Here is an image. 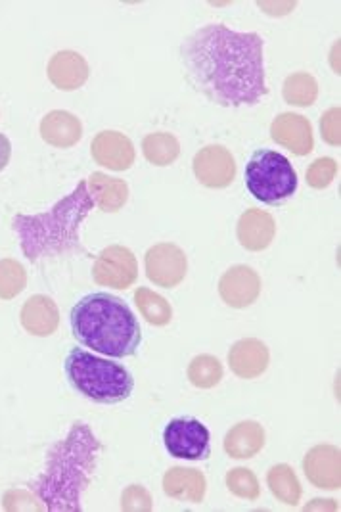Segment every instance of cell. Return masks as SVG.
I'll return each instance as SVG.
<instances>
[{"mask_svg": "<svg viewBox=\"0 0 341 512\" xmlns=\"http://www.w3.org/2000/svg\"><path fill=\"white\" fill-rule=\"evenodd\" d=\"M64 373L75 392L100 405L123 403L135 390V378L129 369L81 348L69 350Z\"/></svg>", "mask_w": 341, "mask_h": 512, "instance_id": "5b68a950", "label": "cell"}, {"mask_svg": "<svg viewBox=\"0 0 341 512\" xmlns=\"http://www.w3.org/2000/svg\"><path fill=\"white\" fill-rule=\"evenodd\" d=\"M102 443L87 422H73L64 440L54 443L46 453L45 472L33 482L35 495L46 511H81V497L91 486L98 466Z\"/></svg>", "mask_w": 341, "mask_h": 512, "instance_id": "7a4b0ae2", "label": "cell"}, {"mask_svg": "<svg viewBox=\"0 0 341 512\" xmlns=\"http://www.w3.org/2000/svg\"><path fill=\"white\" fill-rule=\"evenodd\" d=\"M89 192H91L92 202L94 206H98L100 210L106 213H115L121 210L127 200H129V187L125 181L108 177L106 173H92L87 179Z\"/></svg>", "mask_w": 341, "mask_h": 512, "instance_id": "7402d4cb", "label": "cell"}, {"mask_svg": "<svg viewBox=\"0 0 341 512\" xmlns=\"http://www.w3.org/2000/svg\"><path fill=\"white\" fill-rule=\"evenodd\" d=\"M186 376L192 386L200 390H211L223 380V365L215 355H198L190 361Z\"/></svg>", "mask_w": 341, "mask_h": 512, "instance_id": "4316f807", "label": "cell"}, {"mask_svg": "<svg viewBox=\"0 0 341 512\" xmlns=\"http://www.w3.org/2000/svg\"><path fill=\"white\" fill-rule=\"evenodd\" d=\"M154 509V499L144 486H129L121 495V511L150 512Z\"/></svg>", "mask_w": 341, "mask_h": 512, "instance_id": "4dcf8cb0", "label": "cell"}, {"mask_svg": "<svg viewBox=\"0 0 341 512\" xmlns=\"http://www.w3.org/2000/svg\"><path fill=\"white\" fill-rule=\"evenodd\" d=\"M12 158V142L8 140L6 135L0 133V173L6 169V165L10 163Z\"/></svg>", "mask_w": 341, "mask_h": 512, "instance_id": "e575fe53", "label": "cell"}, {"mask_svg": "<svg viewBox=\"0 0 341 512\" xmlns=\"http://www.w3.org/2000/svg\"><path fill=\"white\" fill-rule=\"evenodd\" d=\"M46 73L56 89L69 93L81 89L87 83L91 70L83 54L75 50H60L50 58Z\"/></svg>", "mask_w": 341, "mask_h": 512, "instance_id": "2e32d148", "label": "cell"}, {"mask_svg": "<svg viewBox=\"0 0 341 512\" xmlns=\"http://www.w3.org/2000/svg\"><path fill=\"white\" fill-rule=\"evenodd\" d=\"M271 137L276 144L288 148L296 156H307L313 152L315 137L313 125L307 117L299 114H280L271 125Z\"/></svg>", "mask_w": 341, "mask_h": 512, "instance_id": "5bb4252c", "label": "cell"}, {"mask_svg": "<svg viewBox=\"0 0 341 512\" xmlns=\"http://www.w3.org/2000/svg\"><path fill=\"white\" fill-rule=\"evenodd\" d=\"M246 188L257 202L282 206L297 192L296 169L280 152L259 148L246 165Z\"/></svg>", "mask_w": 341, "mask_h": 512, "instance_id": "8992f818", "label": "cell"}, {"mask_svg": "<svg viewBox=\"0 0 341 512\" xmlns=\"http://www.w3.org/2000/svg\"><path fill=\"white\" fill-rule=\"evenodd\" d=\"M4 509L6 511H45V505H39L37 499L23 489H10L4 493Z\"/></svg>", "mask_w": 341, "mask_h": 512, "instance_id": "1f68e13d", "label": "cell"}, {"mask_svg": "<svg viewBox=\"0 0 341 512\" xmlns=\"http://www.w3.org/2000/svg\"><path fill=\"white\" fill-rule=\"evenodd\" d=\"M163 491L167 497L182 503H202L207 482L204 474L196 468L173 466L163 476Z\"/></svg>", "mask_w": 341, "mask_h": 512, "instance_id": "d6986e66", "label": "cell"}, {"mask_svg": "<svg viewBox=\"0 0 341 512\" xmlns=\"http://www.w3.org/2000/svg\"><path fill=\"white\" fill-rule=\"evenodd\" d=\"M194 175L207 188H227L236 179V160L221 144H209L194 156Z\"/></svg>", "mask_w": 341, "mask_h": 512, "instance_id": "30bf717a", "label": "cell"}, {"mask_svg": "<svg viewBox=\"0 0 341 512\" xmlns=\"http://www.w3.org/2000/svg\"><path fill=\"white\" fill-rule=\"evenodd\" d=\"M92 208L89 185L87 181H79L66 198L45 213L14 215L12 229L20 238L23 256L37 263L46 257L81 250V227Z\"/></svg>", "mask_w": 341, "mask_h": 512, "instance_id": "3957f363", "label": "cell"}, {"mask_svg": "<svg viewBox=\"0 0 341 512\" xmlns=\"http://www.w3.org/2000/svg\"><path fill=\"white\" fill-rule=\"evenodd\" d=\"M163 445L175 459L205 461L211 455V434L202 420L181 415L165 424Z\"/></svg>", "mask_w": 341, "mask_h": 512, "instance_id": "52a82bcc", "label": "cell"}, {"mask_svg": "<svg viewBox=\"0 0 341 512\" xmlns=\"http://www.w3.org/2000/svg\"><path fill=\"white\" fill-rule=\"evenodd\" d=\"M146 277L161 288H175L186 279L188 259L184 250L173 242H161L152 246L144 257Z\"/></svg>", "mask_w": 341, "mask_h": 512, "instance_id": "9c48e42d", "label": "cell"}, {"mask_svg": "<svg viewBox=\"0 0 341 512\" xmlns=\"http://www.w3.org/2000/svg\"><path fill=\"white\" fill-rule=\"evenodd\" d=\"M269 363H271V351L265 342L257 338L238 340L228 351L230 371L244 380L259 378L269 369Z\"/></svg>", "mask_w": 341, "mask_h": 512, "instance_id": "9a60e30c", "label": "cell"}, {"mask_svg": "<svg viewBox=\"0 0 341 512\" xmlns=\"http://www.w3.org/2000/svg\"><path fill=\"white\" fill-rule=\"evenodd\" d=\"M73 338L87 350L123 359L137 353L142 330L129 303L108 292H92L69 313Z\"/></svg>", "mask_w": 341, "mask_h": 512, "instance_id": "277c9868", "label": "cell"}, {"mask_svg": "<svg viewBox=\"0 0 341 512\" xmlns=\"http://www.w3.org/2000/svg\"><path fill=\"white\" fill-rule=\"evenodd\" d=\"M236 234L242 248L250 252H263L273 244L276 221L271 213L251 208L242 213L236 227Z\"/></svg>", "mask_w": 341, "mask_h": 512, "instance_id": "e0dca14e", "label": "cell"}, {"mask_svg": "<svg viewBox=\"0 0 341 512\" xmlns=\"http://www.w3.org/2000/svg\"><path fill=\"white\" fill-rule=\"evenodd\" d=\"M142 154L152 165L165 167L177 162L181 156V144L171 133H150L142 140Z\"/></svg>", "mask_w": 341, "mask_h": 512, "instance_id": "603a6c76", "label": "cell"}, {"mask_svg": "<svg viewBox=\"0 0 341 512\" xmlns=\"http://www.w3.org/2000/svg\"><path fill=\"white\" fill-rule=\"evenodd\" d=\"M265 447V428L255 420L232 426L225 436V451L232 459H253Z\"/></svg>", "mask_w": 341, "mask_h": 512, "instance_id": "44dd1931", "label": "cell"}, {"mask_svg": "<svg viewBox=\"0 0 341 512\" xmlns=\"http://www.w3.org/2000/svg\"><path fill=\"white\" fill-rule=\"evenodd\" d=\"M94 162L110 171H127L135 163L137 152L131 139L119 131H102L91 144Z\"/></svg>", "mask_w": 341, "mask_h": 512, "instance_id": "4fadbf2b", "label": "cell"}, {"mask_svg": "<svg viewBox=\"0 0 341 512\" xmlns=\"http://www.w3.org/2000/svg\"><path fill=\"white\" fill-rule=\"evenodd\" d=\"M135 303L142 317L154 326H167L173 319V307L163 296L152 292L150 288L140 286L135 292Z\"/></svg>", "mask_w": 341, "mask_h": 512, "instance_id": "484cf974", "label": "cell"}, {"mask_svg": "<svg viewBox=\"0 0 341 512\" xmlns=\"http://www.w3.org/2000/svg\"><path fill=\"white\" fill-rule=\"evenodd\" d=\"M307 480L320 489L341 488V451L336 445H315L303 459Z\"/></svg>", "mask_w": 341, "mask_h": 512, "instance_id": "7c38bea8", "label": "cell"}, {"mask_svg": "<svg viewBox=\"0 0 341 512\" xmlns=\"http://www.w3.org/2000/svg\"><path fill=\"white\" fill-rule=\"evenodd\" d=\"M92 279L96 284L108 288H131L138 279L137 257L125 246H108L98 254L92 265Z\"/></svg>", "mask_w": 341, "mask_h": 512, "instance_id": "ba28073f", "label": "cell"}, {"mask_svg": "<svg viewBox=\"0 0 341 512\" xmlns=\"http://www.w3.org/2000/svg\"><path fill=\"white\" fill-rule=\"evenodd\" d=\"M336 173H338V162L336 160L319 158V160L311 163V167L307 169V185L311 188H317V190L330 187Z\"/></svg>", "mask_w": 341, "mask_h": 512, "instance_id": "f546056e", "label": "cell"}, {"mask_svg": "<svg viewBox=\"0 0 341 512\" xmlns=\"http://www.w3.org/2000/svg\"><path fill=\"white\" fill-rule=\"evenodd\" d=\"M257 6L269 16H286L296 8V2H257Z\"/></svg>", "mask_w": 341, "mask_h": 512, "instance_id": "836d02e7", "label": "cell"}, {"mask_svg": "<svg viewBox=\"0 0 341 512\" xmlns=\"http://www.w3.org/2000/svg\"><path fill=\"white\" fill-rule=\"evenodd\" d=\"M20 321L25 332H29L31 336L46 338L54 334L60 326V309L52 298L45 294H37L23 303Z\"/></svg>", "mask_w": 341, "mask_h": 512, "instance_id": "ac0fdd59", "label": "cell"}, {"mask_svg": "<svg viewBox=\"0 0 341 512\" xmlns=\"http://www.w3.org/2000/svg\"><path fill=\"white\" fill-rule=\"evenodd\" d=\"M282 96L288 104L297 108H309L319 98V83L311 73L297 71L292 73L282 87Z\"/></svg>", "mask_w": 341, "mask_h": 512, "instance_id": "d4e9b609", "label": "cell"}, {"mask_svg": "<svg viewBox=\"0 0 341 512\" xmlns=\"http://www.w3.org/2000/svg\"><path fill=\"white\" fill-rule=\"evenodd\" d=\"M227 488L230 493H234L240 499H248V501H255L261 493V486L257 476L251 472L250 468H232L227 474Z\"/></svg>", "mask_w": 341, "mask_h": 512, "instance_id": "f1b7e54d", "label": "cell"}, {"mask_svg": "<svg viewBox=\"0 0 341 512\" xmlns=\"http://www.w3.org/2000/svg\"><path fill=\"white\" fill-rule=\"evenodd\" d=\"M267 484L274 497L290 507H296L301 499V484L297 480V474L290 465H276L267 474Z\"/></svg>", "mask_w": 341, "mask_h": 512, "instance_id": "cb8c5ba5", "label": "cell"}, {"mask_svg": "<svg viewBox=\"0 0 341 512\" xmlns=\"http://www.w3.org/2000/svg\"><path fill=\"white\" fill-rule=\"evenodd\" d=\"M219 294L230 307L246 309L261 294V277L248 265H234L219 280Z\"/></svg>", "mask_w": 341, "mask_h": 512, "instance_id": "8fae6325", "label": "cell"}, {"mask_svg": "<svg viewBox=\"0 0 341 512\" xmlns=\"http://www.w3.org/2000/svg\"><path fill=\"white\" fill-rule=\"evenodd\" d=\"M27 286V273L16 259H0V300H14Z\"/></svg>", "mask_w": 341, "mask_h": 512, "instance_id": "83f0119b", "label": "cell"}, {"mask_svg": "<svg viewBox=\"0 0 341 512\" xmlns=\"http://www.w3.org/2000/svg\"><path fill=\"white\" fill-rule=\"evenodd\" d=\"M41 137L54 148H71L83 139V123L66 110H52L41 121Z\"/></svg>", "mask_w": 341, "mask_h": 512, "instance_id": "ffe728a7", "label": "cell"}, {"mask_svg": "<svg viewBox=\"0 0 341 512\" xmlns=\"http://www.w3.org/2000/svg\"><path fill=\"white\" fill-rule=\"evenodd\" d=\"M265 41L259 33L207 24L181 45L184 75L196 93L223 108L255 106L267 94Z\"/></svg>", "mask_w": 341, "mask_h": 512, "instance_id": "6da1fadb", "label": "cell"}, {"mask_svg": "<svg viewBox=\"0 0 341 512\" xmlns=\"http://www.w3.org/2000/svg\"><path fill=\"white\" fill-rule=\"evenodd\" d=\"M340 117V106L338 108H330L324 116L320 117L322 139L326 140L330 146H340L341 144Z\"/></svg>", "mask_w": 341, "mask_h": 512, "instance_id": "d6a6232c", "label": "cell"}, {"mask_svg": "<svg viewBox=\"0 0 341 512\" xmlns=\"http://www.w3.org/2000/svg\"><path fill=\"white\" fill-rule=\"evenodd\" d=\"M311 507H328V509H332V511H336V509H340L338 505H336V501H330V499H326V501H320V499H317V501H313V505H309V507H305V511H309Z\"/></svg>", "mask_w": 341, "mask_h": 512, "instance_id": "d590c367", "label": "cell"}]
</instances>
